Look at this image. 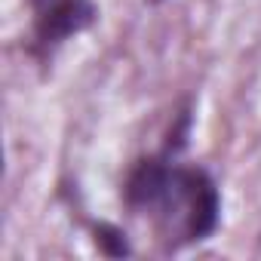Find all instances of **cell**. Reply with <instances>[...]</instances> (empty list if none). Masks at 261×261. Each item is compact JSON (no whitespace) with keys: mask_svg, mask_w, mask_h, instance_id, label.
Wrapping results in <instances>:
<instances>
[{"mask_svg":"<svg viewBox=\"0 0 261 261\" xmlns=\"http://www.w3.org/2000/svg\"><path fill=\"white\" fill-rule=\"evenodd\" d=\"M172 163L175 160L166 157L163 151L136 160V166L129 169V175L123 181V203L133 212H154L157 203L166 194V185H169V175H172Z\"/></svg>","mask_w":261,"mask_h":261,"instance_id":"obj_3","label":"cell"},{"mask_svg":"<svg viewBox=\"0 0 261 261\" xmlns=\"http://www.w3.org/2000/svg\"><path fill=\"white\" fill-rule=\"evenodd\" d=\"M92 246L105 258H129L136 252L133 243H129V233L120 224H111V221H95L92 224Z\"/></svg>","mask_w":261,"mask_h":261,"instance_id":"obj_4","label":"cell"},{"mask_svg":"<svg viewBox=\"0 0 261 261\" xmlns=\"http://www.w3.org/2000/svg\"><path fill=\"white\" fill-rule=\"evenodd\" d=\"M148 4H154V7H157V4H163V0H148Z\"/></svg>","mask_w":261,"mask_h":261,"instance_id":"obj_7","label":"cell"},{"mask_svg":"<svg viewBox=\"0 0 261 261\" xmlns=\"http://www.w3.org/2000/svg\"><path fill=\"white\" fill-rule=\"evenodd\" d=\"M169 249L209 240L221 224V191L203 166L172 163L163 200L154 209Z\"/></svg>","mask_w":261,"mask_h":261,"instance_id":"obj_1","label":"cell"},{"mask_svg":"<svg viewBox=\"0 0 261 261\" xmlns=\"http://www.w3.org/2000/svg\"><path fill=\"white\" fill-rule=\"evenodd\" d=\"M98 22L95 0H46L34 16V43L43 53H53L74 34L89 31Z\"/></svg>","mask_w":261,"mask_h":261,"instance_id":"obj_2","label":"cell"},{"mask_svg":"<svg viewBox=\"0 0 261 261\" xmlns=\"http://www.w3.org/2000/svg\"><path fill=\"white\" fill-rule=\"evenodd\" d=\"M31 4H34V7H40V4H46V0H31Z\"/></svg>","mask_w":261,"mask_h":261,"instance_id":"obj_6","label":"cell"},{"mask_svg":"<svg viewBox=\"0 0 261 261\" xmlns=\"http://www.w3.org/2000/svg\"><path fill=\"white\" fill-rule=\"evenodd\" d=\"M191 129H194V114H191V108H181V111L172 117V123H169V129H166V139H163V154H166V157L175 160V157L188 148Z\"/></svg>","mask_w":261,"mask_h":261,"instance_id":"obj_5","label":"cell"}]
</instances>
